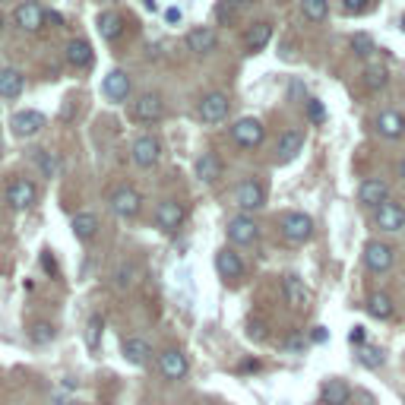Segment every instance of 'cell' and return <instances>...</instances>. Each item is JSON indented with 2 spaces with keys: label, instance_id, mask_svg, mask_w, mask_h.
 I'll return each instance as SVG.
<instances>
[{
  "label": "cell",
  "instance_id": "obj_1",
  "mask_svg": "<svg viewBox=\"0 0 405 405\" xmlns=\"http://www.w3.org/2000/svg\"><path fill=\"white\" fill-rule=\"evenodd\" d=\"M228 114H232V101H228L225 92H209V95H203V101H199V117H203L206 124H222V121H228Z\"/></svg>",
  "mask_w": 405,
  "mask_h": 405
},
{
  "label": "cell",
  "instance_id": "obj_2",
  "mask_svg": "<svg viewBox=\"0 0 405 405\" xmlns=\"http://www.w3.org/2000/svg\"><path fill=\"white\" fill-rule=\"evenodd\" d=\"M282 234H285V241H291V244H304V241L314 234V219L307 212H289L282 219Z\"/></svg>",
  "mask_w": 405,
  "mask_h": 405
},
{
  "label": "cell",
  "instance_id": "obj_3",
  "mask_svg": "<svg viewBox=\"0 0 405 405\" xmlns=\"http://www.w3.org/2000/svg\"><path fill=\"white\" fill-rule=\"evenodd\" d=\"M232 140L238 143V146H244V149H256V146L263 143V124H260L256 117H241L232 127Z\"/></svg>",
  "mask_w": 405,
  "mask_h": 405
},
{
  "label": "cell",
  "instance_id": "obj_4",
  "mask_svg": "<svg viewBox=\"0 0 405 405\" xmlns=\"http://www.w3.org/2000/svg\"><path fill=\"white\" fill-rule=\"evenodd\" d=\"M140 206H143V197L130 184H124V187H117V191L111 193V209H114L121 219H133V215L140 212Z\"/></svg>",
  "mask_w": 405,
  "mask_h": 405
},
{
  "label": "cell",
  "instance_id": "obj_5",
  "mask_svg": "<svg viewBox=\"0 0 405 405\" xmlns=\"http://www.w3.org/2000/svg\"><path fill=\"white\" fill-rule=\"evenodd\" d=\"M162 114H165V105H162L158 92H146L133 105V121H140V124H156V121H162Z\"/></svg>",
  "mask_w": 405,
  "mask_h": 405
},
{
  "label": "cell",
  "instance_id": "obj_6",
  "mask_svg": "<svg viewBox=\"0 0 405 405\" xmlns=\"http://www.w3.org/2000/svg\"><path fill=\"white\" fill-rule=\"evenodd\" d=\"M158 371H162L165 380H184L187 371H191V364H187V355L181 348H168L165 355H158Z\"/></svg>",
  "mask_w": 405,
  "mask_h": 405
},
{
  "label": "cell",
  "instance_id": "obj_7",
  "mask_svg": "<svg viewBox=\"0 0 405 405\" xmlns=\"http://www.w3.org/2000/svg\"><path fill=\"white\" fill-rule=\"evenodd\" d=\"M256 238H260V225H256L250 215H234L232 222H228V241H232V244L247 247Z\"/></svg>",
  "mask_w": 405,
  "mask_h": 405
},
{
  "label": "cell",
  "instance_id": "obj_8",
  "mask_svg": "<svg viewBox=\"0 0 405 405\" xmlns=\"http://www.w3.org/2000/svg\"><path fill=\"white\" fill-rule=\"evenodd\" d=\"M393 247L383 244V241H371L367 247H364V266L371 269V273H386L389 266H393Z\"/></svg>",
  "mask_w": 405,
  "mask_h": 405
},
{
  "label": "cell",
  "instance_id": "obj_9",
  "mask_svg": "<svg viewBox=\"0 0 405 405\" xmlns=\"http://www.w3.org/2000/svg\"><path fill=\"white\" fill-rule=\"evenodd\" d=\"M377 228H380V232H402L405 228V206L402 203L386 199V203L377 209Z\"/></svg>",
  "mask_w": 405,
  "mask_h": 405
},
{
  "label": "cell",
  "instance_id": "obj_10",
  "mask_svg": "<svg viewBox=\"0 0 405 405\" xmlns=\"http://www.w3.org/2000/svg\"><path fill=\"white\" fill-rule=\"evenodd\" d=\"M215 269H219V275H222L225 282H238L241 275H244V260H241V254H234L232 247H222L215 254Z\"/></svg>",
  "mask_w": 405,
  "mask_h": 405
},
{
  "label": "cell",
  "instance_id": "obj_11",
  "mask_svg": "<svg viewBox=\"0 0 405 405\" xmlns=\"http://www.w3.org/2000/svg\"><path fill=\"white\" fill-rule=\"evenodd\" d=\"M184 215L187 212H184V206L177 203V199H165V203L156 209V225L162 228V232H177V228L184 225Z\"/></svg>",
  "mask_w": 405,
  "mask_h": 405
},
{
  "label": "cell",
  "instance_id": "obj_12",
  "mask_svg": "<svg viewBox=\"0 0 405 405\" xmlns=\"http://www.w3.org/2000/svg\"><path fill=\"white\" fill-rule=\"evenodd\" d=\"M234 199H238V206L244 209V212H254V209H260L266 203V191L260 181H244L234 191Z\"/></svg>",
  "mask_w": 405,
  "mask_h": 405
},
{
  "label": "cell",
  "instance_id": "obj_13",
  "mask_svg": "<svg viewBox=\"0 0 405 405\" xmlns=\"http://www.w3.org/2000/svg\"><path fill=\"white\" fill-rule=\"evenodd\" d=\"M158 158H162V143L156 136H140L133 143V162L140 168H152Z\"/></svg>",
  "mask_w": 405,
  "mask_h": 405
},
{
  "label": "cell",
  "instance_id": "obj_14",
  "mask_svg": "<svg viewBox=\"0 0 405 405\" xmlns=\"http://www.w3.org/2000/svg\"><path fill=\"white\" fill-rule=\"evenodd\" d=\"M13 19H16V25L23 29V32H38V29L45 25V10L38 7L35 0H29V3H19Z\"/></svg>",
  "mask_w": 405,
  "mask_h": 405
},
{
  "label": "cell",
  "instance_id": "obj_15",
  "mask_svg": "<svg viewBox=\"0 0 405 405\" xmlns=\"http://www.w3.org/2000/svg\"><path fill=\"white\" fill-rule=\"evenodd\" d=\"M7 203L10 209H29L35 203V184L32 181H25V177H19V181H13L7 187Z\"/></svg>",
  "mask_w": 405,
  "mask_h": 405
},
{
  "label": "cell",
  "instance_id": "obj_16",
  "mask_svg": "<svg viewBox=\"0 0 405 405\" xmlns=\"http://www.w3.org/2000/svg\"><path fill=\"white\" fill-rule=\"evenodd\" d=\"M215 45H219V38H215V32L206 29V25H199V29H191V32H187V48H191L193 54H199V58L212 54Z\"/></svg>",
  "mask_w": 405,
  "mask_h": 405
},
{
  "label": "cell",
  "instance_id": "obj_17",
  "mask_svg": "<svg viewBox=\"0 0 405 405\" xmlns=\"http://www.w3.org/2000/svg\"><path fill=\"white\" fill-rule=\"evenodd\" d=\"M241 42H244V48H247L250 54L263 51L266 45L273 42V23H254L247 32H244V38H241Z\"/></svg>",
  "mask_w": 405,
  "mask_h": 405
},
{
  "label": "cell",
  "instance_id": "obj_18",
  "mask_svg": "<svg viewBox=\"0 0 405 405\" xmlns=\"http://www.w3.org/2000/svg\"><path fill=\"white\" fill-rule=\"evenodd\" d=\"M101 89H105V95L111 101H124L127 95H130V76H127L124 70H111V73L105 76Z\"/></svg>",
  "mask_w": 405,
  "mask_h": 405
},
{
  "label": "cell",
  "instance_id": "obj_19",
  "mask_svg": "<svg viewBox=\"0 0 405 405\" xmlns=\"http://www.w3.org/2000/svg\"><path fill=\"white\" fill-rule=\"evenodd\" d=\"M64 58L70 66H92V60H95V54H92V45L86 42V38H73V42L64 48Z\"/></svg>",
  "mask_w": 405,
  "mask_h": 405
},
{
  "label": "cell",
  "instance_id": "obj_20",
  "mask_svg": "<svg viewBox=\"0 0 405 405\" xmlns=\"http://www.w3.org/2000/svg\"><path fill=\"white\" fill-rule=\"evenodd\" d=\"M10 127H13L16 136H35V133L45 127V117L38 114V111H19V114H13Z\"/></svg>",
  "mask_w": 405,
  "mask_h": 405
},
{
  "label": "cell",
  "instance_id": "obj_21",
  "mask_svg": "<svg viewBox=\"0 0 405 405\" xmlns=\"http://www.w3.org/2000/svg\"><path fill=\"white\" fill-rule=\"evenodd\" d=\"M320 399H323V405H348V399H352V386H348V380L332 377V380L323 383Z\"/></svg>",
  "mask_w": 405,
  "mask_h": 405
},
{
  "label": "cell",
  "instance_id": "obj_22",
  "mask_svg": "<svg viewBox=\"0 0 405 405\" xmlns=\"http://www.w3.org/2000/svg\"><path fill=\"white\" fill-rule=\"evenodd\" d=\"M377 130H380V136H386V140H402L405 136L402 111H383V114L377 117Z\"/></svg>",
  "mask_w": 405,
  "mask_h": 405
},
{
  "label": "cell",
  "instance_id": "obj_23",
  "mask_svg": "<svg viewBox=\"0 0 405 405\" xmlns=\"http://www.w3.org/2000/svg\"><path fill=\"white\" fill-rule=\"evenodd\" d=\"M358 199H361L364 206H377V209H380L383 203L389 199V187L383 181H364L361 187H358Z\"/></svg>",
  "mask_w": 405,
  "mask_h": 405
},
{
  "label": "cell",
  "instance_id": "obj_24",
  "mask_svg": "<svg viewBox=\"0 0 405 405\" xmlns=\"http://www.w3.org/2000/svg\"><path fill=\"white\" fill-rule=\"evenodd\" d=\"M124 358L130 364H140V367H146V364L152 361V345L146 339H140V336H130V339L124 342Z\"/></svg>",
  "mask_w": 405,
  "mask_h": 405
},
{
  "label": "cell",
  "instance_id": "obj_25",
  "mask_svg": "<svg viewBox=\"0 0 405 405\" xmlns=\"http://www.w3.org/2000/svg\"><path fill=\"white\" fill-rule=\"evenodd\" d=\"M99 32L105 42H117L121 35H124V16L121 13H114V10H105L99 16Z\"/></svg>",
  "mask_w": 405,
  "mask_h": 405
},
{
  "label": "cell",
  "instance_id": "obj_26",
  "mask_svg": "<svg viewBox=\"0 0 405 405\" xmlns=\"http://www.w3.org/2000/svg\"><path fill=\"white\" fill-rule=\"evenodd\" d=\"M197 177L203 184H212L222 177V162H219L215 152H203V156L197 158Z\"/></svg>",
  "mask_w": 405,
  "mask_h": 405
},
{
  "label": "cell",
  "instance_id": "obj_27",
  "mask_svg": "<svg viewBox=\"0 0 405 405\" xmlns=\"http://www.w3.org/2000/svg\"><path fill=\"white\" fill-rule=\"evenodd\" d=\"M301 146H304V133H301V130L282 133L279 146H275V152H279V162H289V158H295L301 152Z\"/></svg>",
  "mask_w": 405,
  "mask_h": 405
},
{
  "label": "cell",
  "instance_id": "obj_28",
  "mask_svg": "<svg viewBox=\"0 0 405 405\" xmlns=\"http://www.w3.org/2000/svg\"><path fill=\"white\" fill-rule=\"evenodd\" d=\"M23 86H25V79H23V73H19V70H3V73H0V95H3V99H19V95H23Z\"/></svg>",
  "mask_w": 405,
  "mask_h": 405
},
{
  "label": "cell",
  "instance_id": "obj_29",
  "mask_svg": "<svg viewBox=\"0 0 405 405\" xmlns=\"http://www.w3.org/2000/svg\"><path fill=\"white\" fill-rule=\"evenodd\" d=\"M95 232H99V219H95L92 212H76L73 215V234L79 241H92Z\"/></svg>",
  "mask_w": 405,
  "mask_h": 405
},
{
  "label": "cell",
  "instance_id": "obj_30",
  "mask_svg": "<svg viewBox=\"0 0 405 405\" xmlns=\"http://www.w3.org/2000/svg\"><path fill=\"white\" fill-rule=\"evenodd\" d=\"M282 289H285V298H289V304H295L298 310L307 304V289L301 285V279H298V275H285V282H282Z\"/></svg>",
  "mask_w": 405,
  "mask_h": 405
},
{
  "label": "cell",
  "instance_id": "obj_31",
  "mask_svg": "<svg viewBox=\"0 0 405 405\" xmlns=\"http://www.w3.org/2000/svg\"><path fill=\"white\" fill-rule=\"evenodd\" d=\"M367 310H371V317H377V320H389L396 307H393V298H389V295L377 291V295H371V298H367Z\"/></svg>",
  "mask_w": 405,
  "mask_h": 405
},
{
  "label": "cell",
  "instance_id": "obj_32",
  "mask_svg": "<svg viewBox=\"0 0 405 405\" xmlns=\"http://www.w3.org/2000/svg\"><path fill=\"white\" fill-rule=\"evenodd\" d=\"M301 13L310 23H323V19L330 16V0H301Z\"/></svg>",
  "mask_w": 405,
  "mask_h": 405
},
{
  "label": "cell",
  "instance_id": "obj_33",
  "mask_svg": "<svg viewBox=\"0 0 405 405\" xmlns=\"http://www.w3.org/2000/svg\"><path fill=\"white\" fill-rule=\"evenodd\" d=\"M386 83H389V70H386V66L377 64V66H367V70H364V86H367L371 92H380Z\"/></svg>",
  "mask_w": 405,
  "mask_h": 405
},
{
  "label": "cell",
  "instance_id": "obj_34",
  "mask_svg": "<svg viewBox=\"0 0 405 405\" xmlns=\"http://www.w3.org/2000/svg\"><path fill=\"white\" fill-rule=\"evenodd\" d=\"M234 7H238L234 0H219L215 3V19L222 25H234Z\"/></svg>",
  "mask_w": 405,
  "mask_h": 405
},
{
  "label": "cell",
  "instance_id": "obj_35",
  "mask_svg": "<svg viewBox=\"0 0 405 405\" xmlns=\"http://www.w3.org/2000/svg\"><path fill=\"white\" fill-rule=\"evenodd\" d=\"M352 51H355L358 58H367V54H373V38H371V35H364V32H358L355 38H352Z\"/></svg>",
  "mask_w": 405,
  "mask_h": 405
},
{
  "label": "cell",
  "instance_id": "obj_36",
  "mask_svg": "<svg viewBox=\"0 0 405 405\" xmlns=\"http://www.w3.org/2000/svg\"><path fill=\"white\" fill-rule=\"evenodd\" d=\"M51 339H54V326H51V323H35V326H32V342L48 345Z\"/></svg>",
  "mask_w": 405,
  "mask_h": 405
},
{
  "label": "cell",
  "instance_id": "obj_37",
  "mask_svg": "<svg viewBox=\"0 0 405 405\" xmlns=\"http://www.w3.org/2000/svg\"><path fill=\"white\" fill-rule=\"evenodd\" d=\"M86 342H89V348H99V342H101V317H99V314L89 320V330H86Z\"/></svg>",
  "mask_w": 405,
  "mask_h": 405
},
{
  "label": "cell",
  "instance_id": "obj_38",
  "mask_svg": "<svg viewBox=\"0 0 405 405\" xmlns=\"http://www.w3.org/2000/svg\"><path fill=\"white\" fill-rule=\"evenodd\" d=\"M383 361H386V358H383V352L377 345H367L361 352V364H367V367H380Z\"/></svg>",
  "mask_w": 405,
  "mask_h": 405
},
{
  "label": "cell",
  "instance_id": "obj_39",
  "mask_svg": "<svg viewBox=\"0 0 405 405\" xmlns=\"http://www.w3.org/2000/svg\"><path fill=\"white\" fill-rule=\"evenodd\" d=\"M307 117H310V121H317V124H320L323 117H326V108H323L320 99H310V101H307Z\"/></svg>",
  "mask_w": 405,
  "mask_h": 405
},
{
  "label": "cell",
  "instance_id": "obj_40",
  "mask_svg": "<svg viewBox=\"0 0 405 405\" xmlns=\"http://www.w3.org/2000/svg\"><path fill=\"white\" fill-rule=\"evenodd\" d=\"M133 275H136V269H133V266H124V269H117L114 273V279H117V285L124 289V285H130L133 282Z\"/></svg>",
  "mask_w": 405,
  "mask_h": 405
},
{
  "label": "cell",
  "instance_id": "obj_41",
  "mask_svg": "<svg viewBox=\"0 0 405 405\" xmlns=\"http://www.w3.org/2000/svg\"><path fill=\"white\" fill-rule=\"evenodd\" d=\"M38 162H42V171L48 174V177H54V174H58V162H54L48 152H42V156H38Z\"/></svg>",
  "mask_w": 405,
  "mask_h": 405
},
{
  "label": "cell",
  "instance_id": "obj_42",
  "mask_svg": "<svg viewBox=\"0 0 405 405\" xmlns=\"http://www.w3.org/2000/svg\"><path fill=\"white\" fill-rule=\"evenodd\" d=\"M342 7H345L348 13H364V10L371 7V0H342Z\"/></svg>",
  "mask_w": 405,
  "mask_h": 405
},
{
  "label": "cell",
  "instance_id": "obj_43",
  "mask_svg": "<svg viewBox=\"0 0 405 405\" xmlns=\"http://www.w3.org/2000/svg\"><path fill=\"white\" fill-rule=\"evenodd\" d=\"M310 339H314V342H326V339H330V332L323 330V326H314V332H310Z\"/></svg>",
  "mask_w": 405,
  "mask_h": 405
},
{
  "label": "cell",
  "instance_id": "obj_44",
  "mask_svg": "<svg viewBox=\"0 0 405 405\" xmlns=\"http://www.w3.org/2000/svg\"><path fill=\"white\" fill-rule=\"evenodd\" d=\"M45 23H51V25H64V16H60V13H45Z\"/></svg>",
  "mask_w": 405,
  "mask_h": 405
},
{
  "label": "cell",
  "instance_id": "obj_45",
  "mask_svg": "<svg viewBox=\"0 0 405 405\" xmlns=\"http://www.w3.org/2000/svg\"><path fill=\"white\" fill-rule=\"evenodd\" d=\"M238 7H254V3H260V0H234Z\"/></svg>",
  "mask_w": 405,
  "mask_h": 405
},
{
  "label": "cell",
  "instance_id": "obj_46",
  "mask_svg": "<svg viewBox=\"0 0 405 405\" xmlns=\"http://www.w3.org/2000/svg\"><path fill=\"white\" fill-rule=\"evenodd\" d=\"M399 174H402V184H405V158H402V165H399Z\"/></svg>",
  "mask_w": 405,
  "mask_h": 405
},
{
  "label": "cell",
  "instance_id": "obj_47",
  "mask_svg": "<svg viewBox=\"0 0 405 405\" xmlns=\"http://www.w3.org/2000/svg\"><path fill=\"white\" fill-rule=\"evenodd\" d=\"M146 10H156V0H146Z\"/></svg>",
  "mask_w": 405,
  "mask_h": 405
},
{
  "label": "cell",
  "instance_id": "obj_48",
  "mask_svg": "<svg viewBox=\"0 0 405 405\" xmlns=\"http://www.w3.org/2000/svg\"><path fill=\"white\" fill-rule=\"evenodd\" d=\"M0 32H3V13H0Z\"/></svg>",
  "mask_w": 405,
  "mask_h": 405
},
{
  "label": "cell",
  "instance_id": "obj_49",
  "mask_svg": "<svg viewBox=\"0 0 405 405\" xmlns=\"http://www.w3.org/2000/svg\"><path fill=\"white\" fill-rule=\"evenodd\" d=\"M143 405H149V402H143Z\"/></svg>",
  "mask_w": 405,
  "mask_h": 405
}]
</instances>
